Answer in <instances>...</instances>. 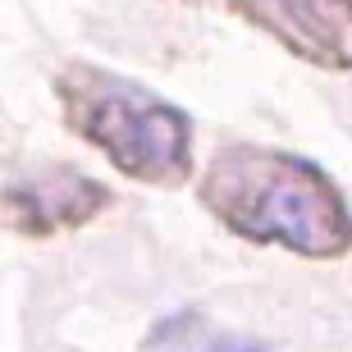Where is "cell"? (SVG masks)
<instances>
[{
  "mask_svg": "<svg viewBox=\"0 0 352 352\" xmlns=\"http://www.w3.org/2000/svg\"><path fill=\"white\" fill-rule=\"evenodd\" d=\"M197 197L234 238L298 252L311 261H339L352 252L348 201L307 156L229 142L210 156Z\"/></svg>",
  "mask_w": 352,
  "mask_h": 352,
  "instance_id": "obj_1",
  "label": "cell"
},
{
  "mask_svg": "<svg viewBox=\"0 0 352 352\" xmlns=\"http://www.w3.org/2000/svg\"><path fill=\"white\" fill-rule=\"evenodd\" d=\"M55 96L69 129L133 183L179 188L192 174V124L165 96L96 65H65Z\"/></svg>",
  "mask_w": 352,
  "mask_h": 352,
  "instance_id": "obj_2",
  "label": "cell"
},
{
  "mask_svg": "<svg viewBox=\"0 0 352 352\" xmlns=\"http://www.w3.org/2000/svg\"><path fill=\"white\" fill-rule=\"evenodd\" d=\"M316 69L352 74V0H224Z\"/></svg>",
  "mask_w": 352,
  "mask_h": 352,
  "instance_id": "obj_3",
  "label": "cell"
},
{
  "mask_svg": "<svg viewBox=\"0 0 352 352\" xmlns=\"http://www.w3.org/2000/svg\"><path fill=\"white\" fill-rule=\"evenodd\" d=\"M110 210V188L69 165H41L10 183L5 192V224L28 238H51L91 224Z\"/></svg>",
  "mask_w": 352,
  "mask_h": 352,
  "instance_id": "obj_4",
  "label": "cell"
},
{
  "mask_svg": "<svg viewBox=\"0 0 352 352\" xmlns=\"http://www.w3.org/2000/svg\"><path fill=\"white\" fill-rule=\"evenodd\" d=\"M138 352H265V343L229 334V329L210 325L201 311L183 307V311L160 316L156 325L146 329V339Z\"/></svg>",
  "mask_w": 352,
  "mask_h": 352,
  "instance_id": "obj_5",
  "label": "cell"
}]
</instances>
